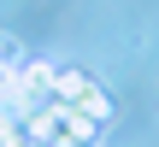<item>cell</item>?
<instances>
[{"instance_id": "1", "label": "cell", "mask_w": 159, "mask_h": 147, "mask_svg": "<svg viewBox=\"0 0 159 147\" xmlns=\"http://www.w3.org/2000/svg\"><path fill=\"white\" fill-rule=\"evenodd\" d=\"M53 82H59L53 65H41V59H18V82H12L18 94H30L35 106H47V100H53Z\"/></svg>"}, {"instance_id": "2", "label": "cell", "mask_w": 159, "mask_h": 147, "mask_svg": "<svg viewBox=\"0 0 159 147\" xmlns=\"http://www.w3.org/2000/svg\"><path fill=\"white\" fill-rule=\"evenodd\" d=\"M100 82L94 77H83V71H59V82H53V100H65V106H77L83 94H94Z\"/></svg>"}, {"instance_id": "3", "label": "cell", "mask_w": 159, "mask_h": 147, "mask_svg": "<svg viewBox=\"0 0 159 147\" xmlns=\"http://www.w3.org/2000/svg\"><path fill=\"white\" fill-rule=\"evenodd\" d=\"M0 147H30V136H24V124H18L12 112H0Z\"/></svg>"}, {"instance_id": "4", "label": "cell", "mask_w": 159, "mask_h": 147, "mask_svg": "<svg viewBox=\"0 0 159 147\" xmlns=\"http://www.w3.org/2000/svg\"><path fill=\"white\" fill-rule=\"evenodd\" d=\"M89 147H100V141H89Z\"/></svg>"}]
</instances>
